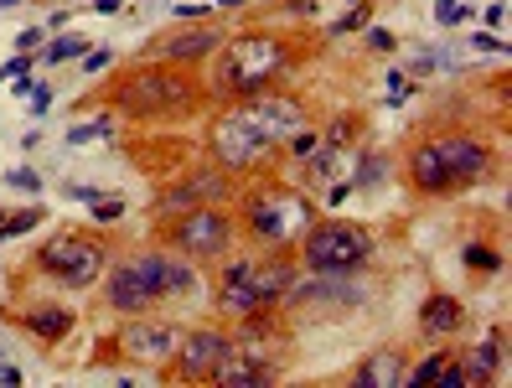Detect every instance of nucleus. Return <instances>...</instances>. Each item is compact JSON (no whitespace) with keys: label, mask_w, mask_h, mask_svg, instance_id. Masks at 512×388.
<instances>
[{"label":"nucleus","mask_w":512,"mask_h":388,"mask_svg":"<svg viewBox=\"0 0 512 388\" xmlns=\"http://www.w3.org/2000/svg\"><path fill=\"white\" fill-rule=\"evenodd\" d=\"M461 321H466V311H461V301H456V295H430V301H425V311H419V326H425L430 337H450Z\"/></svg>","instance_id":"18"},{"label":"nucleus","mask_w":512,"mask_h":388,"mask_svg":"<svg viewBox=\"0 0 512 388\" xmlns=\"http://www.w3.org/2000/svg\"><path fill=\"white\" fill-rule=\"evenodd\" d=\"M176 16H187V21H202V16H213V11H207V6H182Z\"/></svg>","instance_id":"28"},{"label":"nucleus","mask_w":512,"mask_h":388,"mask_svg":"<svg viewBox=\"0 0 512 388\" xmlns=\"http://www.w3.org/2000/svg\"><path fill=\"white\" fill-rule=\"evenodd\" d=\"M213 145H218V161L233 166V171H249V166H259L269 151H275V140L259 130V119L249 114V104L233 109V114H223V125H218Z\"/></svg>","instance_id":"5"},{"label":"nucleus","mask_w":512,"mask_h":388,"mask_svg":"<svg viewBox=\"0 0 512 388\" xmlns=\"http://www.w3.org/2000/svg\"><path fill=\"white\" fill-rule=\"evenodd\" d=\"M218 47V32H207V26H197V32H182V37H171L156 47L161 63H197V57H207Z\"/></svg>","instance_id":"16"},{"label":"nucleus","mask_w":512,"mask_h":388,"mask_svg":"<svg viewBox=\"0 0 512 388\" xmlns=\"http://www.w3.org/2000/svg\"><path fill=\"white\" fill-rule=\"evenodd\" d=\"M78 52H83V37H63V42H52V47H47L42 63H68V57H78Z\"/></svg>","instance_id":"23"},{"label":"nucleus","mask_w":512,"mask_h":388,"mask_svg":"<svg viewBox=\"0 0 512 388\" xmlns=\"http://www.w3.org/2000/svg\"><path fill=\"white\" fill-rule=\"evenodd\" d=\"M306 218H311V213H306V202H300L295 192H259V197H249V207H244L249 233L264 238V244H290Z\"/></svg>","instance_id":"4"},{"label":"nucleus","mask_w":512,"mask_h":388,"mask_svg":"<svg viewBox=\"0 0 512 388\" xmlns=\"http://www.w3.org/2000/svg\"><path fill=\"white\" fill-rule=\"evenodd\" d=\"M228 182L218 171H202V176H187L182 187H171L166 197H161V207H192V202H207V197H218Z\"/></svg>","instance_id":"19"},{"label":"nucleus","mask_w":512,"mask_h":388,"mask_svg":"<svg viewBox=\"0 0 512 388\" xmlns=\"http://www.w3.org/2000/svg\"><path fill=\"white\" fill-rule=\"evenodd\" d=\"M114 99L125 104L130 114H156V109H166V104L182 109V104L192 99V83H187V78H176V73L150 68V73H135V78L114 94Z\"/></svg>","instance_id":"7"},{"label":"nucleus","mask_w":512,"mask_h":388,"mask_svg":"<svg viewBox=\"0 0 512 388\" xmlns=\"http://www.w3.org/2000/svg\"><path fill=\"white\" fill-rule=\"evenodd\" d=\"M37 264L52 280H63V285H88L99 275V264H104V244H99V238L63 233V238H52V244H42Z\"/></svg>","instance_id":"6"},{"label":"nucleus","mask_w":512,"mask_h":388,"mask_svg":"<svg viewBox=\"0 0 512 388\" xmlns=\"http://www.w3.org/2000/svg\"><path fill=\"white\" fill-rule=\"evenodd\" d=\"M300 254H306V264L316 275H347L373 254V238L363 228H347V223H321L316 233H306V249Z\"/></svg>","instance_id":"2"},{"label":"nucleus","mask_w":512,"mask_h":388,"mask_svg":"<svg viewBox=\"0 0 512 388\" xmlns=\"http://www.w3.org/2000/svg\"><path fill=\"white\" fill-rule=\"evenodd\" d=\"M435 151H440V161L450 171V187H471V182H481V176L492 171L487 145L471 140V135H445V140H435Z\"/></svg>","instance_id":"9"},{"label":"nucleus","mask_w":512,"mask_h":388,"mask_svg":"<svg viewBox=\"0 0 512 388\" xmlns=\"http://www.w3.org/2000/svg\"><path fill=\"white\" fill-rule=\"evenodd\" d=\"M440 368H445V352H435V357H425V363H419V368H414L409 378H414V383H430V378H435Z\"/></svg>","instance_id":"25"},{"label":"nucleus","mask_w":512,"mask_h":388,"mask_svg":"<svg viewBox=\"0 0 512 388\" xmlns=\"http://www.w3.org/2000/svg\"><path fill=\"white\" fill-rule=\"evenodd\" d=\"M285 68V42L280 37H244L233 42L228 52V68H223V83L233 94H254L264 78H275Z\"/></svg>","instance_id":"3"},{"label":"nucleus","mask_w":512,"mask_h":388,"mask_svg":"<svg viewBox=\"0 0 512 388\" xmlns=\"http://www.w3.org/2000/svg\"><path fill=\"white\" fill-rule=\"evenodd\" d=\"M119 347H125L130 357H140V363H166V357L176 352V332L171 326H125V332H119Z\"/></svg>","instance_id":"13"},{"label":"nucleus","mask_w":512,"mask_h":388,"mask_svg":"<svg viewBox=\"0 0 512 388\" xmlns=\"http://www.w3.org/2000/svg\"><path fill=\"white\" fill-rule=\"evenodd\" d=\"M109 306L114 311H145V306H156V295L145 290V280L135 275V264H119V270L109 275Z\"/></svg>","instance_id":"15"},{"label":"nucleus","mask_w":512,"mask_h":388,"mask_svg":"<svg viewBox=\"0 0 512 388\" xmlns=\"http://www.w3.org/2000/svg\"><path fill=\"white\" fill-rule=\"evenodd\" d=\"M171 357H176V373L182 378H213L223 357H233V342L223 332H192Z\"/></svg>","instance_id":"10"},{"label":"nucleus","mask_w":512,"mask_h":388,"mask_svg":"<svg viewBox=\"0 0 512 388\" xmlns=\"http://www.w3.org/2000/svg\"><path fill=\"white\" fill-rule=\"evenodd\" d=\"M290 290V264H254V259H238L223 270L218 280V306L228 316H259L269 301H280Z\"/></svg>","instance_id":"1"},{"label":"nucleus","mask_w":512,"mask_h":388,"mask_svg":"<svg viewBox=\"0 0 512 388\" xmlns=\"http://www.w3.org/2000/svg\"><path fill=\"white\" fill-rule=\"evenodd\" d=\"M228 233H233V223L223 213L197 207V213H187L182 223H171V244L182 254H192V259H213V254L228 249Z\"/></svg>","instance_id":"8"},{"label":"nucleus","mask_w":512,"mask_h":388,"mask_svg":"<svg viewBox=\"0 0 512 388\" xmlns=\"http://www.w3.org/2000/svg\"><path fill=\"white\" fill-rule=\"evenodd\" d=\"M466 264H471V270H476V275H487V270H497V264H502V259H497L492 249H476V244H471V249H466Z\"/></svg>","instance_id":"24"},{"label":"nucleus","mask_w":512,"mask_h":388,"mask_svg":"<svg viewBox=\"0 0 512 388\" xmlns=\"http://www.w3.org/2000/svg\"><path fill=\"white\" fill-rule=\"evenodd\" d=\"M249 114L259 119V130H264L269 140H285V135H295V130H306V109H300L295 99H280V94L254 99Z\"/></svg>","instance_id":"12"},{"label":"nucleus","mask_w":512,"mask_h":388,"mask_svg":"<svg viewBox=\"0 0 512 388\" xmlns=\"http://www.w3.org/2000/svg\"><path fill=\"white\" fill-rule=\"evenodd\" d=\"M409 182H414L419 192H430V197L450 192V171H445V161H440V151H435V140H425V145L409 156Z\"/></svg>","instance_id":"14"},{"label":"nucleus","mask_w":512,"mask_h":388,"mask_svg":"<svg viewBox=\"0 0 512 388\" xmlns=\"http://www.w3.org/2000/svg\"><path fill=\"white\" fill-rule=\"evenodd\" d=\"M218 383H264L269 378V368H259V363H249V357H244V363H228V357H223V363H218V373H213Z\"/></svg>","instance_id":"22"},{"label":"nucleus","mask_w":512,"mask_h":388,"mask_svg":"<svg viewBox=\"0 0 512 388\" xmlns=\"http://www.w3.org/2000/svg\"><path fill=\"white\" fill-rule=\"evenodd\" d=\"M471 383H487V378H497L502 373V332H492L487 342H476V352H471V363L461 368Z\"/></svg>","instance_id":"20"},{"label":"nucleus","mask_w":512,"mask_h":388,"mask_svg":"<svg viewBox=\"0 0 512 388\" xmlns=\"http://www.w3.org/2000/svg\"><path fill=\"white\" fill-rule=\"evenodd\" d=\"M476 47H481V52H507V42H502V37H492V32H481V37H476Z\"/></svg>","instance_id":"26"},{"label":"nucleus","mask_w":512,"mask_h":388,"mask_svg":"<svg viewBox=\"0 0 512 388\" xmlns=\"http://www.w3.org/2000/svg\"><path fill=\"white\" fill-rule=\"evenodd\" d=\"M130 264H135V275L145 280V290L156 295V301H166V295H187V290L197 285L192 264H176V259H166V254H140V259H130Z\"/></svg>","instance_id":"11"},{"label":"nucleus","mask_w":512,"mask_h":388,"mask_svg":"<svg viewBox=\"0 0 512 388\" xmlns=\"http://www.w3.org/2000/svg\"><path fill=\"white\" fill-rule=\"evenodd\" d=\"M404 373H409V368H404V357H399L394 347H383V352H373L368 363L357 368V383H363V388H399Z\"/></svg>","instance_id":"17"},{"label":"nucleus","mask_w":512,"mask_h":388,"mask_svg":"<svg viewBox=\"0 0 512 388\" xmlns=\"http://www.w3.org/2000/svg\"><path fill=\"white\" fill-rule=\"evenodd\" d=\"M21 321L32 326L37 337H47V342H57V337H63L68 326H73V316H68V311H57V306H37V311H26Z\"/></svg>","instance_id":"21"},{"label":"nucleus","mask_w":512,"mask_h":388,"mask_svg":"<svg viewBox=\"0 0 512 388\" xmlns=\"http://www.w3.org/2000/svg\"><path fill=\"white\" fill-rule=\"evenodd\" d=\"M83 68H88V73H99V68H109V52H104V47H94V57H88Z\"/></svg>","instance_id":"27"}]
</instances>
